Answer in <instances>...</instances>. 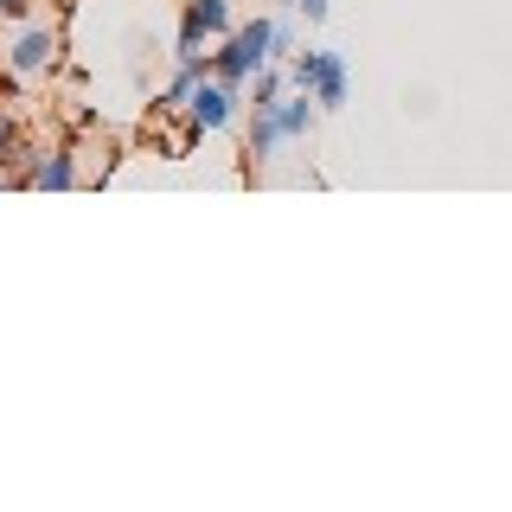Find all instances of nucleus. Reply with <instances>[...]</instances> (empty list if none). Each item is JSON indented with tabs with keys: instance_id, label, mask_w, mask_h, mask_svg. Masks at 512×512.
I'll return each mask as SVG.
<instances>
[{
	"instance_id": "7",
	"label": "nucleus",
	"mask_w": 512,
	"mask_h": 512,
	"mask_svg": "<svg viewBox=\"0 0 512 512\" xmlns=\"http://www.w3.org/2000/svg\"><path fill=\"white\" fill-rule=\"evenodd\" d=\"M314 96L308 90H301V96H282V103H276V128H282V141H301V135H308V128H314Z\"/></svg>"
},
{
	"instance_id": "3",
	"label": "nucleus",
	"mask_w": 512,
	"mask_h": 512,
	"mask_svg": "<svg viewBox=\"0 0 512 512\" xmlns=\"http://www.w3.org/2000/svg\"><path fill=\"white\" fill-rule=\"evenodd\" d=\"M186 116H192V128H199V135H218V128L237 122V90L218 84V77H199V84H192V96H186Z\"/></svg>"
},
{
	"instance_id": "4",
	"label": "nucleus",
	"mask_w": 512,
	"mask_h": 512,
	"mask_svg": "<svg viewBox=\"0 0 512 512\" xmlns=\"http://www.w3.org/2000/svg\"><path fill=\"white\" fill-rule=\"evenodd\" d=\"M205 32H218V39H231V0H186V20H180V52L173 58H186V52H199V39Z\"/></svg>"
},
{
	"instance_id": "8",
	"label": "nucleus",
	"mask_w": 512,
	"mask_h": 512,
	"mask_svg": "<svg viewBox=\"0 0 512 512\" xmlns=\"http://www.w3.org/2000/svg\"><path fill=\"white\" fill-rule=\"evenodd\" d=\"M282 84H288V77L276 71V64H263V71H256V90H250V109H256V116L282 103Z\"/></svg>"
},
{
	"instance_id": "11",
	"label": "nucleus",
	"mask_w": 512,
	"mask_h": 512,
	"mask_svg": "<svg viewBox=\"0 0 512 512\" xmlns=\"http://www.w3.org/2000/svg\"><path fill=\"white\" fill-rule=\"evenodd\" d=\"M0 13H7V20H26V13H32V0H0Z\"/></svg>"
},
{
	"instance_id": "9",
	"label": "nucleus",
	"mask_w": 512,
	"mask_h": 512,
	"mask_svg": "<svg viewBox=\"0 0 512 512\" xmlns=\"http://www.w3.org/2000/svg\"><path fill=\"white\" fill-rule=\"evenodd\" d=\"M20 160H26L20 128H13V122H0V173H7V167H20Z\"/></svg>"
},
{
	"instance_id": "5",
	"label": "nucleus",
	"mask_w": 512,
	"mask_h": 512,
	"mask_svg": "<svg viewBox=\"0 0 512 512\" xmlns=\"http://www.w3.org/2000/svg\"><path fill=\"white\" fill-rule=\"evenodd\" d=\"M58 45H64L58 26H26L20 45L7 52V64H13L20 77H39V71H52V64H58Z\"/></svg>"
},
{
	"instance_id": "10",
	"label": "nucleus",
	"mask_w": 512,
	"mask_h": 512,
	"mask_svg": "<svg viewBox=\"0 0 512 512\" xmlns=\"http://www.w3.org/2000/svg\"><path fill=\"white\" fill-rule=\"evenodd\" d=\"M295 13H301L308 26H320V20H327V0H295Z\"/></svg>"
},
{
	"instance_id": "2",
	"label": "nucleus",
	"mask_w": 512,
	"mask_h": 512,
	"mask_svg": "<svg viewBox=\"0 0 512 512\" xmlns=\"http://www.w3.org/2000/svg\"><path fill=\"white\" fill-rule=\"evenodd\" d=\"M288 84L295 90H308L320 109H346V58L340 52H295L288 58Z\"/></svg>"
},
{
	"instance_id": "6",
	"label": "nucleus",
	"mask_w": 512,
	"mask_h": 512,
	"mask_svg": "<svg viewBox=\"0 0 512 512\" xmlns=\"http://www.w3.org/2000/svg\"><path fill=\"white\" fill-rule=\"evenodd\" d=\"M13 180H26V186H45V192H64L77 180V154L71 148H58V154H39L32 167H20Z\"/></svg>"
},
{
	"instance_id": "1",
	"label": "nucleus",
	"mask_w": 512,
	"mask_h": 512,
	"mask_svg": "<svg viewBox=\"0 0 512 512\" xmlns=\"http://www.w3.org/2000/svg\"><path fill=\"white\" fill-rule=\"evenodd\" d=\"M276 32H282L276 20H250V26H237L231 39H224L218 52H212V77L237 90L244 77L263 71V64H276Z\"/></svg>"
}]
</instances>
